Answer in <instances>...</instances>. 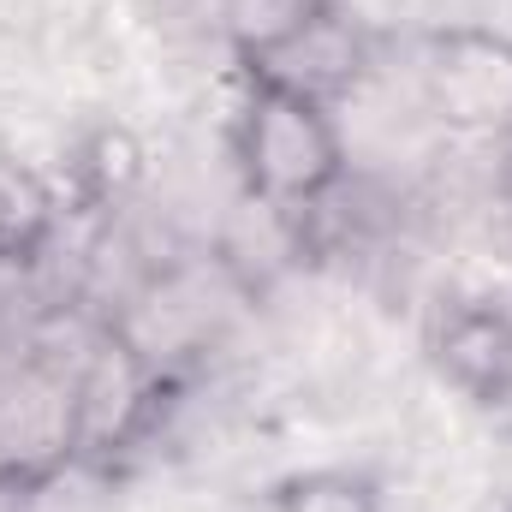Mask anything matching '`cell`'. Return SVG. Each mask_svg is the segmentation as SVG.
Segmentation results:
<instances>
[{
  "label": "cell",
  "mask_w": 512,
  "mask_h": 512,
  "mask_svg": "<svg viewBox=\"0 0 512 512\" xmlns=\"http://www.w3.org/2000/svg\"><path fill=\"white\" fill-rule=\"evenodd\" d=\"M227 155L256 209L268 215H316L328 197L346 185V126L334 102L274 78V72H245L233 120H227Z\"/></svg>",
  "instance_id": "obj_1"
},
{
  "label": "cell",
  "mask_w": 512,
  "mask_h": 512,
  "mask_svg": "<svg viewBox=\"0 0 512 512\" xmlns=\"http://www.w3.org/2000/svg\"><path fill=\"white\" fill-rule=\"evenodd\" d=\"M72 382H78V465H102V471H114V459L137 453L155 435L173 393L161 352H149L131 328L114 322L72 364Z\"/></svg>",
  "instance_id": "obj_2"
},
{
  "label": "cell",
  "mask_w": 512,
  "mask_h": 512,
  "mask_svg": "<svg viewBox=\"0 0 512 512\" xmlns=\"http://www.w3.org/2000/svg\"><path fill=\"white\" fill-rule=\"evenodd\" d=\"M66 197H60V179L42 173L36 161L0 149V268L6 274H24L36 268L42 256L54 251L60 227H66Z\"/></svg>",
  "instance_id": "obj_7"
},
{
  "label": "cell",
  "mask_w": 512,
  "mask_h": 512,
  "mask_svg": "<svg viewBox=\"0 0 512 512\" xmlns=\"http://www.w3.org/2000/svg\"><path fill=\"white\" fill-rule=\"evenodd\" d=\"M78 465V382L72 364L42 352L0 364V477L30 489H54V477Z\"/></svg>",
  "instance_id": "obj_4"
},
{
  "label": "cell",
  "mask_w": 512,
  "mask_h": 512,
  "mask_svg": "<svg viewBox=\"0 0 512 512\" xmlns=\"http://www.w3.org/2000/svg\"><path fill=\"white\" fill-rule=\"evenodd\" d=\"M36 495L42 489H30L18 477H0V512H36Z\"/></svg>",
  "instance_id": "obj_10"
},
{
  "label": "cell",
  "mask_w": 512,
  "mask_h": 512,
  "mask_svg": "<svg viewBox=\"0 0 512 512\" xmlns=\"http://www.w3.org/2000/svg\"><path fill=\"white\" fill-rule=\"evenodd\" d=\"M423 352L441 387L471 411H512V310L495 298H447L423 328Z\"/></svg>",
  "instance_id": "obj_5"
},
{
  "label": "cell",
  "mask_w": 512,
  "mask_h": 512,
  "mask_svg": "<svg viewBox=\"0 0 512 512\" xmlns=\"http://www.w3.org/2000/svg\"><path fill=\"white\" fill-rule=\"evenodd\" d=\"M340 0H221V36L245 66H274L286 48H298Z\"/></svg>",
  "instance_id": "obj_8"
},
{
  "label": "cell",
  "mask_w": 512,
  "mask_h": 512,
  "mask_svg": "<svg viewBox=\"0 0 512 512\" xmlns=\"http://www.w3.org/2000/svg\"><path fill=\"white\" fill-rule=\"evenodd\" d=\"M417 96L459 137L512 131V36L495 24H435L417 48Z\"/></svg>",
  "instance_id": "obj_3"
},
{
  "label": "cell",
  "mask_w": 512,
  "mask_h": 512,
  "mask_svg": "<svg viewBox=\"0 0 512 512\" xmlns=\"http://www.w3.org/2000/svg\"><path fill=\"white\" fill-rule=\"evenodd\" d=\"M149 179V143L126 120H90L66 143V167H60V197L66 215H120Z\"/></svg>",
  "instance_id": "obj_6"
},
{
  "label": "cell",
  "mask_w": 512,
  "mask_h": 512,
  "mask_svg": "<svg viewBox=\"0 0 512 512\" xmlns=\"http://www.w3.org/2000/svg\"><path fill=\"white\" fill-rule=\"evenodd\" d=\"M262 507L268 512H387V483L370 465L322 459V465H298V471L274 477L262 489Z\"/></svg>",
  "instance_id": "obj_9"
},
{
  "label": "cell",
  "mask_w": 512,
  "mask_h": 512,
  "mask_svg": "<svg viewBox=\"0 0 512 512\" xmlns=\"http://www.w3.org/2000/svg\"><path fill=\"white\" fill-rule=\"evenodd\" d=\"M501 512H512V483H507V501H501Z\"/></svg>",
  "instance_id": "obj_11"
}]
</instances>
